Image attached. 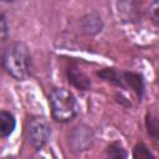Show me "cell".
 I'll use <instances>...</instances> for the list:
<instances>
[{
  "label": "cell",
  "mask_w": 159,
  "mask_h": 159,
  "mask_svg": "<svg viewBox=\"0 0 159 159\" xmlns=\"http://www.w3.org/2000/svg\"><path fill=\"white\" fill-rule=\"evenodd\" d=\"M30 63L31 58L27 47L21 42L12 43L4 51L2 65L7 73L19 81H22L29 76Z\"/></svg>",
  "instance_id": "cell-1"
},
{
  "label": "cell",
  "mask_w": 159,
  "mask_h": 159,
  "mask_svg": "<svg viewBox=\"0 0 159 159\" xmlns=\"http://www.w3.org/2000/svg\"><path fill=\"white\" fill-rule=\"evenodd\" d=\"M52 117L57 122H68L78 113V103L75 96L65 88H55L48 97Z\"/></svg>",
  "instance_id": "cell-2"
},
{
  "label": "cell",
  "mask_w": 159,
  "mask_h": 159,
  "mask_svg": "<svg viewBox=\"0 0 159 159\" xmlns=\"http://www.w3.org/2000/svg\"><path fill=\"white\" fill-rule=\"evenodd\" d=\"M51 134V128L47 120L42 117L35 116L26 122V137L29 143L35 149H41L48 140Z\"/></svg>",
  "instance_id": "cell-3"
},
{
  "label": "cell",
  "mask_w": 159,
  "mask_h": 159,
  "mask_svg": "<svg viewBox=\"0 0 159 159\" xmlns=\"http://www.w3.org/2000/svg\"><path fill=\"white\" fill-rule=\"evenodd\" d=\"M92 140H93L92 132L89 128H87L84 125L77 127L71 133V137H70V143L73 147V149H76V150L88 149L92 144Z\"/></svg>",
  "instance_id": "cell-4"
},
{
  "label": "cell",
  "mask_w": 159,
  "mask_h": 159,
  "mask_svg": "<svg viewBox=\"0 0 159 159\" xmlns=\"http://www.w3.org/2000/svg\"><path fill=\"white\" fill-rule=\"evenodd\" d=\"M67 77H68V82H71L75 87H77L80 89L86 91L91 86L89 78L83 72H81L77 67H70L67 71Z\"/></svg>",
  "instance_id": "cell-5"
},
{
  "label": "cell",
  "mask_w": 159,
  "mask_h": 159,
  "mask_svg": "<svg viewBox=\"0 0 159 159\" xmlns=\"http://www.w3.org/2000/svg\"><path fill=\"white\" fill-rule=\"evenodd\" d=\"M15 129V119L11 113L0 111V138H5Z\"/></svg>",
  "instance_id": "cell-6"
},
{
  "label": "cell",
  "mask_w": 159,
  "mask_h": 159,
  "mask_svg": "<svg viewBox=\"0 0 159 159\" xmlns=\"http://www.w3.org/2000/svg\"><path fill=\"white\" fill-rule=\"evenodd\" d=\"M122 80L123 83H125L127 86H129L133 91L137 92V94H142L143 92V80L142 76L134 72H124L122 75Z\"/></svg>",
  "instance_id": "cell-7"
},
{
  "label": "cell",
  "mask_w": 159,
  "mask_h": 159,
  "mask_svg": "<svg viewBox=\"0 0 159 159\" xmlns=\"http://www.w3.org/2000/svg\"><path fill=\"white\" fill-rule=\"evenodd\" d=\"M82 25H83V30L87 34H96L102 29V21L97 14L86 15L82 20Z\"/></svg>",
  "instance_id": "cell-8"
},
{
  "label": "cell",
  "mask_w": 159,
  "mask_h": 159,
  "mask_svg": "<svg viewBox=\"0 0 159 159\" xmlns=\"http://www.w3.org/2000/svg\"><path fill=\"white\" fill-rule=\"evenodd\" d=\"M107 159H127V152L119 142H113L107 147Z\"/></svg>",
  "instance_id": "cell-9"
},
{
  "label": "cell",
  "mask_w": 159,
  "mask_h": 159,
  "mask_svg": "<svg viewBox=\"0 0 159 159\" xmlns=\"http://www.w3.org/2000/svg\"><path fill=\"white\" fill-rule=\"evenodd\" d=\"M98 76L103 78L104 81H108L111 83H114L117 86H123L122 76L114 70V68H104L101 72H98Z\"/></svg>",
  "instance_id": "cell-10"
},
{
  "label": "cell",
  "mask_w": 159,
  "mask_h": 159,
  "mask_svg": "<svg viewBox=\"0 0 159 159\" xmlns=\"http://www.w3.org/2000/svg\"><path fill=\"white\" fill-rule=\"evenodd\" d=\"M133 159H154V155L145 144L139 143L133 149Z\"/></svg>",
  "instance_id": "cell-11"
},
{
  "label": "cell",
  "mask_w": 159,
  "mask_h": 159,
  "mask_svg": "<svg viewBox=\"0 0 159 159\" xmlns=\"http://www.w3.org/2000/svg\"><path fill=\"white\" fill-rule=\"evenodd\" d=\"M6 37H7V22L5 15L0 11V45L5 42Z\"/></svg>",
  "instance_id": "cell-12"
},
{
  "label": "cell",
  "mask_w": 159,
  "mask_h": 159,
  "mask_svg": "<svg viewBox=\"0 0 159 159\" xmlns=\"http://www.w3.org/2000/svg\"><path fill=\"white\" fill-rule=\"evenodd\" d=\"M1 159H14V158H11V157H6V158H1Z\"/></svg>",
  "instance_id": "cell-13"
}]
</instances>
